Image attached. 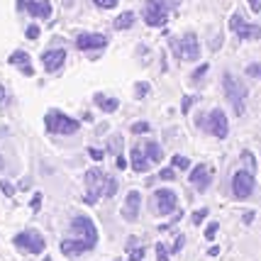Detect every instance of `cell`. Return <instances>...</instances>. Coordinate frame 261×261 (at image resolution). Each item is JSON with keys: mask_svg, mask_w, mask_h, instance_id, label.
<instances>
[{"mask_svg": "<svg viewBox=\"0 0 261 261\" xmlns=\"http://www.w3.org/2000/svg\"><path fill=\"white\" fill-rule=\"evenodd\" d=\"M44 125H46V132H49V135H76L81 127L79 120L59 113V110H49V113H46Z\"/></svg>", "mask_w": 261, "mask_h": 261, "instance_id": "1", "label": "cell"}, {"mask_svg": "<svg viewBox=\"0 0 261 261\" xmlns=\"http://www.w3.org/2000/svg\"><path fill=\"white\" fill-rule=\"evenodd\" d=\"M222 86H225V95L229 98L232 102V108H234V113L242 117L244 110H247V105H244V95H247V88L242 86V81H237L232 73H225V79H222Z\"/></svg>", "mask_w": 261, "mask_h": 261, "instance_id": "2", "label": "cell"}, {"mask_svg": "<svg viewBox=\"0 0 261 261\" xmlns=\"http://www.w3.org/2000/svg\"><path fill=\"white\" fill-rule=\"evenodd\" d=\"M171 5L166 0H147L144 3V22L149 27H164L169 20Z\"/></svg>", "mask_w": 261, "mask_h": 261, "instance_id": "3", "label": "cell"}, {"mask_svg": "<svg viewBox=\"0 0 261 261\" xmlns=\"http://www.w3.org/2000/svg\"><path fill=\"white\" fill-rule=\"evenodd\" d=\"M100 195H105V173L98 169H91L86 171V203L93 205L98 203V198Z\"/></svg>", "mask_w": 261, "mask_h": 261, "instance_id": "4", "label": "cell"}, {"mask_svg": "<svg viewBox=\"0 0 261 261\" xmlns=\"http://www.w3.org/2000/svg\"><path fill=\"white\" fill-rule=\"evenodd\" d=\"M198 127H203L207 129L210 135H215L217 139H225L229 135V125H227V115L222 113V110H213V113L207 115V120H198Z\"/></svg>", "mask_w": 261, "mask_h": 261, "instance_id": "5", "label": "cell"}, {"mask_svg": "<svg viewBox=\"0 0 261 261\" xmlns=\"http://www.w3.org/2000/svg\"><path fill=\"white\" fill-rule=\"evenodd\" d=\"M15 247L17 249L27 251V254H42L46 247L44 237L39 234V232H34V229H27V232H20L17 237H15Z\"/></svg>", "mask_w": 261, "mask_h": 261, "instance_id": "6", "label": "cell"}, {"mask_svg": "<svg viewBox=\"0 0 261 261\" xmlns=\"http://www.w3.org/2000/svg\"><path fill=\"white\" fill-rule=\"evenodd\" d=\"M254 186H256V181H254V173L251 171H237L234 178H232V193L237 195L239 200L242 198H249L254 193Z\"/></svg>", "mask_w": 261, "mask_h": 261, "instance_id": "7", "label": "cell"}, {"mask_svg": "<svg viewBox=\"0 0 261 261\" xmlns=\"http://www.w3.org/2000/svg\"><path fill=\"white\" fill-rule=\"evenodd\" d=\"M71 229H73V232H79L83 242H88L91 247H95V242H98V229H95V225H93V222H91V220H88L86 215L73 217V222H71Z\"/></svg>", "mask_w": 261, "mask_h": 261, "instance_id": "8", "label": "cell"}, {"mask_svg": "<svg viewBox=\"0 0 261 261\" xmlns=\"http://www.w3.org/2000/svg\"><path fill=\"white\" fill-rule=\"evenodd\" d=\"M229 27L234 30V32L242 37V39H259L261 37V27L259 24H249L242 15H232V20H229Z\"/></svg>", "mask_w": 261, "mask_h": 261, "instance_id": "9", "label": "cell"}, {"mask_svg": "<svg viewBox=\"0 0 261 261\" xmlns=\"http://www.w3.org/2000/svg\"><path fill=\"white\" fill-rule=\"evenodd\" d=\"M176 46H178V57L183 61H195V59L200 57V44H198V37L193 32L183 34V39Z\"/></svg>", "mask_w": 261, "mask_h": 261, "instance_id": "10", "label": "cell"}, {"mask_svg": "<svg viewBox=\"0 0 261 261\" xmlns=\"http://www.w3.org/2000/svg\"><path fill=\"white\" fill-rule=\"evenodd\" d=\"M76 46H79L81 51H98V49H105V46H108V39H105V34L86 32V34H79V37H76Z\"/></svg>", "mask_w": 261, "mask_h": 261, "instance_id": "11", "label": "cell"}, {"mask_svg": "<svg viewBox=\"0 0 261 261\" xmlns=\"http://www.w3.org/2000/svg\"><path fill=\"white\" fill-rule=\"evenodd\" d=\"M154 203H156V210L161 215H169V213L176 210L178 198H176V193L171 188H159V191H154Z\"/></svg>", "mask_w": 261, "mask_h": 261, "instance_id": "12", "label": "cell"}, {"mask_svg": "<svg viewBox=\"0 0 261 261\" xmlns=\"http://www.w3.org/2000/svg\"><path fill=\"white\" fill-rule=\"evenodd\" d=\"M17 8L20 10H27L32 17H51V3L49 0H17Z\"/></svg>", "mask_w": 261, "mask_h": 261, "instance_id": "13", "label": "cell"}, {"mask_svg": "<svg viewBox=\"0 0 261 261\" xmlns=\"http://www.w3.org/2000/svg\"><path fill=\"white\" fill-rule=\"evenodd\" d=\"M139 205H142L139 191H129L125 198V205H122V217H125L127 222H137V217H139Z\"/></svg>", "mask_w": 261, "mask_h": 261, "instance_id": "14", "label": "cell"}, {"mask_svg": "<svg viewBox=\"0 0 261 261\" xmlns=\"http://www.w3.org/2000/svg\"><path fill=\"white\" fill-rule=\"evenodd\" d=\"M64 61H66V51H64V49H49V51L42 54L44 71H49V73H57L59 68L64 66Z\"/></svg>", "mask_w": 261, "mask_h": 261, "instance_id": "15", "label": "cell"}, {"mask_svg": "<svg viewBox=\"0 0 261 261\" xmlns=\"http://www.w3.org/2000/svg\"><path fill=\"white\" fill-rule=\"evenodd\" d=\"M210 181H213L210 169H207V166H203V164H198V166L193 169V173H191V183H193V186H198V191L203 193L205 188L210 186Z\"/></svg>", "mask_w": 261, "mask_h": 261, "instance_id": "16", "label": "cell"}, {"mask_svg": "<svg viewBox=\"0 0 261 261\" xmlns=\"http://www.w3.org/2000/svg\"><path fill=\"white\" fill-rule=\"evenodd\" d=\"M10 64L12 66H17L20 71H22L24 76H34V68H32V61H30V54L27 51H12V57H10Z\"/></svg>", "mask_w": 261, "mask_h": 261, "instance_id": "17", "label": "cell"}, {"mask_svg": "<svg viewBox=\"0 0 261 261\" xmlns=\"http://www.w3.org/2000/svg\"><path fill=\"white\" fill-rule=\"evenodd\" d=\"M88 249H93V247L88 242H83V239H79V242L76 239H64L61 242V251L68 254V256H81L83 251H88Z\"/></svg>", "mask_w": 261, "mask_h": 261, "instance_id": "18", "label": "cell"}, {"mask_svg": "<svg viewBox=\"0 0 261 261\" xmlns=\"http://www.w3.org/2000/svg\"><path fill=\"white\" fill-rule=\"evenodd\" d=\"M129 156H132V169H135L137 173H144V171L149 169V164H151V161H149V156H144L139 147L132 149V154H129Z\"/></svg>", "mask_w": 261, "mask_h": 261, "instance_id": "19", "label": "cell"}, {"mask_svg": "<svg viewBox=\"0 0 261 261\" xmlns=\"http://www.w3.org/2000/svg\"><path fill=\"white\" fill-rule=\"evenodd\" d=\"M95 105H98L100 110H105V113H115L120 102H117V98H108V95L98 93V95H95Z\"/></svg>", "mask_w": 261, "mask_h": 261, "instance_id": "20", "label": "cell"}, {"mask_svg": "<svg viewBox=\"0 0 261 261\" xmlns=\"http://www.w3.org/2000/svg\"><path fill=\"white\" fill-rule=\"evenodd\" d=\"M132 24H135V12H122V15L115 20V30L122 32V30H129Z\"/></svg>", "mask_w": 261, "mask_h": 261, "instance_id": "21", "label": "cell"}, {"mask_svg": "<svg viewBox=\"0 0 261 261\" xmlns=\"http://www.w3.org/2000/svg\"><path fill=\"white\" fill-rule=\"evenodd\" d=\"M147 156H149V161H161V156H164V151H161V147L156 144V142H147Z\"/></svg>", "mask_w": 261, "mask_h": 261, "instance_id": "22", "label": "cell"}, {"mask_svg": "<svg viewBox=\"0 0 261 261\" xmlns=\"http://www.w3.org/2000/svg\"><path fill=\"white\" fill-rule=\"evenodd\" d=\"M171 164H173V169H181V171L191 169V161L186 159V156H178V154H176V156L171 159Z\"/></svg>", "mask_w": 261, "mask_h": 261, "instance_id": "23", "label": "cell"}, {"mask_svg": "<svg viewBox=\"0 0 261 261\" xmlns=\"http://www.w3.org/2000/svg\"><path fill=\"white\" fill-rule=\"evenodd\" d=\"M93 3H95V8H100V10H113L120 0H93Z\"/></svg>", "mask_w": 261, "mask_h": 261, "instance_id": "24", "label": "cell"}, {"mask_svg": "<svg viewBox=\"0 0 261 261\" xmlns=\"http://www.w3.org/2000/svg\"><path fill=\"white\" fill-rule=\"evenodd\" d=\"M115 193H117V181H115V178H108V181H105V195L113 198Z\"/></svg>", "mask_w": 261, "mask_h": 261, "instance_id": "25", "label": "cell"}, {"mask_svg": "<svg viewBox=\"0 0 261 261\" xmlns=\"http://www.w3.org/2000/svg\"><path fill=\"white\" fill-rule=\"evenodd\" d=\"M247 76H251V79H261V64H249V66H247Z\"/></svg>", "mask_w": 261, "mask_h": 261, "instance_id": "26", "label": "cell"}, {"mask_svg": "<svg viewBox=\"0 0 261 261\" xmlns=\"http://www.w3.org/2000/svg\"><path fill=\"white\" fill-rule=\"evenodd\" d=\"M132 132H135V135H147L149 122H135V125H132Z\"/></svg>", "mask_w": 261, "mask_h": 261, "instance_id": "27", "label": "cell"}, {"mask_svg": "<svg viewBox=\"0 0 261 261\" xmlns=\"http://www.w3.org/2000/svg\"><path fill=\"white\" fill-rule=\"evenodd\" d=\"M156 259H159V261H169V249H166L161 242L156 244Z\"/></svg>", "mask_w": 261, "mask_h": 261, "instance_id": "28", "label": "cell"}, {"mask_svg": "<svg viewBox=\"0 0 261 261\" xmlns=\"http://www.w3.org/2000/svg\"><path fill=\"white\" fill-rule=\"evenodd\" d=\"M144 259V247H135L132 254H129V261H142Z\"/></svg>", "mask_w": 261, "mask_h": 261, "instance_id": "29", "label": "cell"}, {"mask_svg": "<svg viewBox=\"0 0 261 261\" xmlns=\"http://www.w3.org/2000/svg\"><path fill=\"white\" fill-rule=\"evenodd\" d=\"M0 191L10 198V195H15V186H12V183H8V181H0Z\"/></svg>", "mask_w": 261, "mask_h": 261, "instance_id": "30", "label": "cell"}, {"mask_svg": "<svg viewBox=\"0 0 261 261\" xmlns=\"http://www.w3.org/2000/svg\"><path fill=\"white\" fill-rule=\"evenodd\" d=\"M135 93H137V98H144L149 93V83H137L135 86Z\"/></svg>", "mask_w": 261, "mask_h": 261, "instance_id": "31", "label": "cell"}, {"mask_svg": "<svg viewBox=\"0 0 261 261\" xmlns=\"http://www.w3.org/2000/svg\"><path fill=\"white\" fill-rule=\"evenodd\" d=\"M205 217H207V210H205V207H203V210H195V213H193V225H200Z\"/></svg>", "mask_w": 261, "mask_h": 261, "instance_id": "32", "label": "cell"}, {"mask_svg": "<svg viewBox=\"0 0 261 261\" xmlns=\"http://www.w3.org/2000/svg\"><path fill=\"white\" fill-rule=\"evenodd\" d=\"M215 234H217V222H213V225H207V229H205V239H215Z\"/></svg>", "mask_w": 261, "mask_h": 261, "instance_id": "33", "label": "cell"}, {"mask_svg": "<svg viewBox=\"0 0 261 261\" xmlns=\"http://www.w3.org/2000/svg\"><path fill=\"white\" fill-rule=\"evenodd\" d=\"M207 73V64H203V66H198L195 68V73H193V83H198L200 81V76H205Z\"/></svg>", "mask_w": 261, "mask_h": 261, "instance_id": "34", "label": "cell"}, {"mask_svg": "<svg viewBox=\"0 0 261 261\" xmlns=\"http://www.w3.org/2000/svg\"><path fill=\"white\" fill-rule=\"evenodd\" d=\"M159 176L164 178V181H173V178H176V173H173V169H161V171H159Z\"/></svg>", "mask_w": 261, "mask_h": 261, "instance_id": "35", "label": "cell"}, {"mask_svg": "<svg viewBox=\"0 0 261 261\" xmlns=\"http://www.w3.org/2000/svg\"><path fill=\"white\" fill-rule=\"evenodd\" d=\"M88 154H91V159H93V161H102V156H105V154H102L100 149H95V147L88 149Z\"/></svg>", "mask_w": 261, "mask_h": 261, "instance_id": "36", "label": "cell"}, {"mask_svg": "<svg viewBox=\"0 0 261 261\" xmlns=\"http://www.w3.org/2000/svg\"><path fill=\"white\" fill-rule=\"evenodd\" d=\"M37 37H39V27H37V24H30V27H27V39H37Z\"/></svg>", "mask_w": 261, "mask_h": 261, "instance_id": "37", "label": "cell"}, {"mask_svg": "<svg viewBox=\"0 0 261 261\" xmlns=\"http://www.w3.org/2000/svg\"><path fill=\"white\" fill-rule=\"evenodd\" d=\"M191 105H193V98H191V95H186V98H183V102H181V110H183V115L188 113V110H191Z\"/></svg>", "mask_w": 261, "mask_h": 261, "instance_id": "38", "label": "cell"}, {"mask_svg": "<svg viewBox=\"0 0 261 261\" xmlns=\"http://www.w3.org/2000/svg\"><path fill=\"white\" fill-rule=\"evenodd\" d=\"M183 244H186V239H183V234H178V237H176V244H173V251H181Z\"/></svg>", "mask_w": 261, "mask_h": 261, "instance_id": "39", "label": "cell"}, {"mask_svg": "<svg viewBox=\"0 0 261 261\" xmlns=\"http://www.w3.org/2000/svg\"><path fill=\"white\" fill-rule=\"evenodd\" d=\"M251 12H261V0H249Z\"/></svg>", "mask_w": 261, "mask_h": 261, "instance_id": "40", "label": "cell"}, {"mask_svg": "<svg viewBox=\"0 0 261 261\" xmlns=\"http://www.w3.org/2000/svg\"><path fill=\"white\" fill-rule=\"evenodd\" d=\"M117 169H127V161H125V156H117Z\"/></svg>", "mask_w": 261, "mask_h": 261, "instance_id": "41", "label": "cell"}, {"mask_svg": "<svg viewBox=\"0 0 261 261\" xmlns=\"http://www.w3.org/2000/svg\"><path fill=\"white\" fill-rule=\"evenodd\" d=\"M39 203H42V195L37 193V195H34V200H32V207H34V210H37V207H39Z\"/></svg>", "mask_w": 261, "mask_h": 261, "instance_id": "42", "label": "cell"}, {"mask_svg": "<svg viewBox=\"0 0 261 261\" xmlns=\"http://www.w3.org/2000/svg\"><path fill=\"white\" fill-rule=\"evenodd\" d=\"M5 100V88H3V86H0V102Z\"/></svg>", "mask_w": 261, "mask_h": 261, "instance_id": "43", "label": "cell"}]
</instances>
